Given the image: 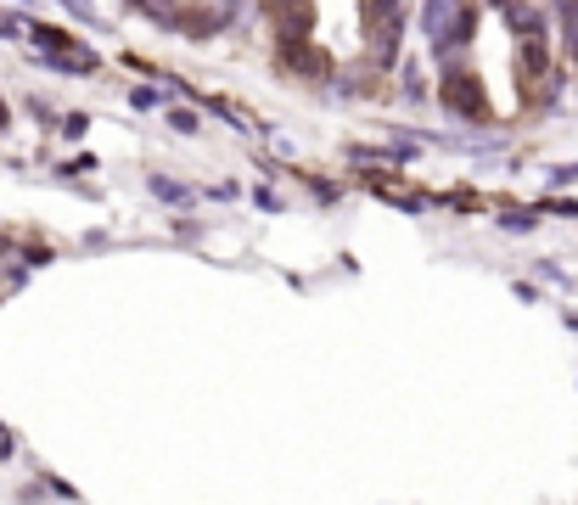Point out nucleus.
Here are the masks:
<instances>
[{
  "label": "nucleus",
  "instance_id": "f257e3e1",
  "mask_svg": "<svg viewBox=\"0 0 578 505\" xmlns=\"http://www.w3.org/2000/svg\"><path fill=\"white\" fill-rule=\"evenodd\" d=\"M404 12H410V0H359V46H366V62L382 73L399 68Z\"/></svg>",
  "mask_w": 578,
  "mask_h": 505
},
{
  "label": "nucleus",
  "instance_id": "f03ea898",
  "mask_svg": "<svg viewBox=\"0 0 578 505\" xmlns=\"http://www.w3.org/2000/svg\"><path fill=\"white\" fill-rule=\"evenodd\" d=\"M438 101H444V107L455 113L461 124H488V118H495V107H488V90H483L478 68L466 62V51L438 56Z\"/></svg>",
  "mask_w": 578,
  "mask_h": 505
},
{
  "label": "nucleus",
  "instance_id": "7ed1b4c3",
  "mask_svg": "<svg viewBox=\"0 0 578 505\" xmlns=\"http://www.w3.org/2000/svg\"><path fill=\"white\" fill-rule=\"evenodd\" d=\"M421 34L433 46V56L466 51L478 34V6L472 0H421Z\"/></svg>",
  "mask_w": 578,
  "mask_h": 505
},
{
  "label": "nucleus",
  "instance_id": "20e7f679",
  "mask_svg": "<svg viewBox=\"0 0 578 505\" xmlns=\"http://www.w3.org/2000/svg\"><path fill=\"white\" fill-rule=\"evenodd\" d=\"M270 39H309L315 34V0H264Z\"/></svg>",
  "mask_w": 578,
  "mask_h": 505
},
{
  "label": "nucleus",
  "instance_id": "39448f33",
  "mask_svg": "<svg viewBox=\"0 0 578 505\" xmlns=\"http://www.w3.org/2000/svg\"><path fill=\"white\" fill-rule=\"evenodd\" d=\"M130 6L152 12V23H163V29H180V6H175V0H130Z\"/></svg>",
  "mask_w": 578,
  "mask_h": 505
},
{
  "label": "nucleus",
  "instance_id": "423d86ee",
  "mask_svg": "<svg viewBox=\"0 0 578 505\" xmlns=\"http://www.w3.org/2000/svg\"><path fill=\"white\" fill-rule=\"evenodd\" d=\"M152 192L163 202H191V192H185V185H175V180H152Z\"/></svg>",
  "mask_w": 578,
  "mask_h": 505
}]
</instances>
